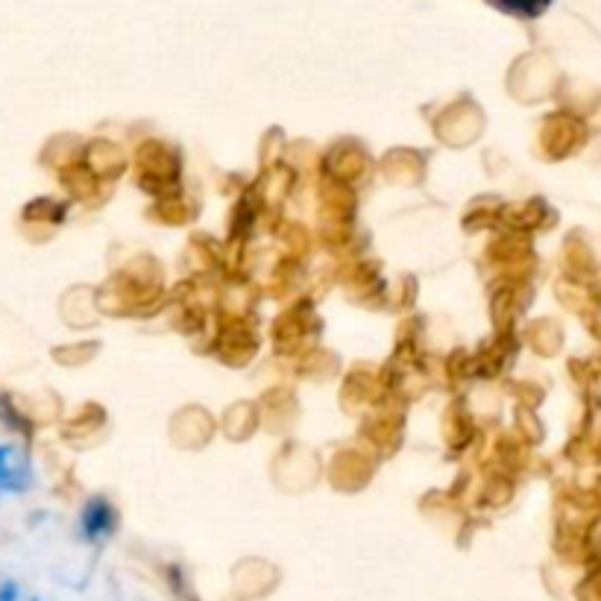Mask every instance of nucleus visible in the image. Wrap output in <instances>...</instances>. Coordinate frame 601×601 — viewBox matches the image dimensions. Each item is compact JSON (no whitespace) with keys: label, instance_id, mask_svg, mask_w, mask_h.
Wrapping results in <instances>:
<instances>
[{"label":"nucleus","instance_id":"1","mask_svg":"<svg viewBox=\"0 0 601 601\" xmlns=\"http://www.w3.org/2000/svg\"><path fill=\"white\" fill-rule=\"evenodd\" d=\"M115 528V511L107 499H91L83 511V534L88 540H103Z\"/></svg>","mask_w":601,"mask_h":601},{"label":"nucleus","instance_id":"2","mask_svg":"<svg viewBox=\"0 0 601 601\" xmlns=\"http://www.w3.org/2000/svg\"><path fill=\"white\" fill-rule=\"evenodd\" d=\"M493 10L504 12V15H514V18H540L554 0H487Z\"/></svg>","mask_w":601,"mask_h":601},{"label":"nucleus","instance_id":"3","mask_svg":"<svg viewBox=\"0 0 601 601\" xmlns=\"http://www.w3.org/2000/svg\"><path fill=\"white\" fill-rule=\"evenodd\" d=\"M0 487L3 490H15L21 487V469L12 464V449L10 447H0Z\"/></svg>","mask_w":601,"mask_h":601},{"label":"nucleus","instance_id":"4","mask_svg":"<svg viewBox=\"0 0 601 601\" xmlns=\"http://www.w3.org/2000/svg\"><path fill=\"white\" fill-rule=\"evenodd\" d=\"M18 599V590H15V584H7V587H0V601H15Z\"/></svg>","mask_w":601,"mask_h":601}]
</instances>
